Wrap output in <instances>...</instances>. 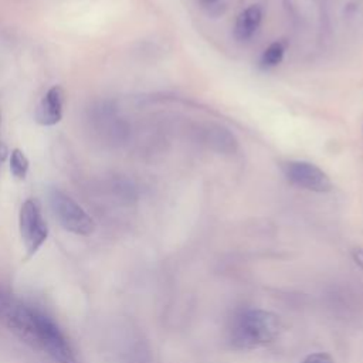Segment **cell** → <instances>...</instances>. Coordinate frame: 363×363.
<instances>
[{
  "label": "cell",
  "instance_id": "cell-13",
  "mask_svg": "<svg viewBox=\"0 0 363 363\" xmlns=\"http://www.w3.org/2000/svg\"><path fill=\"white\" fill-rule=\"evenodd\" d=\"M7 155H9L7 146H6L3 142H0V166H1V163L7 159Z\"/></svg>",
  "mask_w": 363,
  "mask_h": 363
},
{
  "label": "cell",
  "instance_id": "cell-10",
  "mask_svg": "<svg viewBox=\"0 0 363 363\" xmlns=\"http://www.w3.org/2000/svg\"><path fill=\"white\" fill-rule=\"evenodd\" d=\"M28 166H30V162H28L27 156L24 155V152L20 149H13V152L10 153L11 174L18 180H24L27 176V172H28Z\"/></svg>",
  "mask_w": 363,
  "mask_h": 363
},
{
  "label": "cell",
  "instance_id": "cell-12",
  "mask_svg": "<svg viewBox=\"0 0 363 363\" xmlns=\"http://www.w3.org/2000/svg\"><path fill=\"white\" fill-rule=\"evenodd\" d=\"M352 258L354 261V264L363 271V248L357 247L352 250Z\"/></svg>",
  "mask_w": 363,
  "mask_h": 363
},
{
  "label": "cell",
  "instance_id": "cell-6",
  "mask_svg": "<svg viewBox=\"0 0 363 363\" xmlns=\"http://www.w3.org/2000/svg\"><path fill=\"white\" fill-rule=\"evenodd\" d=\"M64 102H65L64 89L58 85L51 86L35 108V112H34L35 122L43 126L57 125L62 118Z\"/></svg>",
  "mask_w": 363,
  "mask_h": 363
},
{
  "label": "cell",
  "instance_id": "cell-1",
  "mask_svg": "<svg viewBox=\"0 0 363 363\" xmlns=\"http://www.w3.org/2000/svg\"><path fill=\"white\" fill-rule=\"evenodd\" d=\"M0 325L57 363H75L68 339L43 312L0 288Z\"/></svg>",
  "mask_w": 363,
  "mask_h": 363
},
{
  "label": "cell",
  "instance_id": "cell-11",
  "mask_svg": "<svg viewBox=\"0 0 363 363\" xmlns=\"http://www.w3.org/2000/svg\"><path fill=\"white\" fill-rule=\"evenodd\" d=\"M302 363H335V360L332 359L330 354L318 352V353H311V354H308V356L302 360Z\"/></svg>",
  "mask_w": 363,
  "mask_h": 363
},
{
  "label": "cell",
  "instance_id": "cell-8",
  "mask_svg": "<svg viewBox=\"0 0 363 363\" xmlns=\"http://www.w3.org/2000/svg\"><path fill=\"white\" fill-rule=\"evenodd\" d=\"M204 142L217 153L230 155L237 150L238 142L234 133L221 125H208L204 129Z\"/></svg>",
  "mask_w": 363,
  "mask_h": 363
},
{
  "label": "cell",
  "instance_id": "cell-9",
  "mask_svg": "<svg viewBox=\"0 0 363 363\" xmlns=\"http://www.w3.org/2000/svg\"><path fill=\"white\" fill-rule=\"evenodd\" d=\"M286 51V41L284 40H278L271 43L261 54L259 58V67L264 69H269L277 67L278 64H281V61L284 60Z\"/></svg>",
  "mask_w": 363,
  "mask_h": 363
},
{
  "label": "cell",
  "instance_id": "cell-4",
  "mask_svg": "<svg viewBox=\"0 0 363 363\" xmlns=\"http://www.w3.org/2000/svg\"><path fill=\"white\" fill-rule=\"evenodd\" d=\"M18 230L26 248V257H34L48 237V224L37 200L28 199L21 204L18 213Z\"/></svg>",
  "mask_w": 363,
  "mask_h": 363
},
{
  "label": "cell",
  "instance_id": "cell-5",
  "mask_svg": "<svg viewBox=\"0 0 363 363\" xmlns=\"http://www.w3.org/2000/svg\"><path fill=\"white\" fill-rule=\"evenodd\" d=\"M282 173L296 187L325 193L332 189L329 176L316 164L306 160H289L282 164Z\"/></svg>",
  "mask_w": 363,
  "mask_h": 363
},
{
  "label": "cell",
  "instance_id": "cell-14",
  "mask_svg": "<svg viewBox=\"0 0 363 363\" xmlns=\"http://www.w3.org/2000/svg\"><path fill=\"white\" fill-rule=\"evenodd\" d=\"M204 1H207V3H213V1H216V0H204Z\"/></svg>",
  "mask_w": 363,
  "mask_h": 363
},
{
  "label": "cell",
  "instance_id": "cell-7",
  "mask_svg": "<svg viewBox=\"0 0 363 363\" xmlns=\"http://www.w3.org/2000/svg\"><path fill=\"white\" fill-rule=\"evenodd\" d=\"M261 21H262V9L258 4L248 6L237 16V20L234 24L235 38L238 41L250 40L259 28Z\"/></svg>",
  "mask_w": 363,
  "mask_h": 363
},
{
  "label": "cell",
  "instance_id": "cell-3",
  "mask_svg": "<svg viewBox=\"0 0 363 363\" xmlns=\"http://www.w3.org/2000/svg\"><path fill=\"white\" fill-rule=\"evenodd\" d=\"M50 206L64 230L77 235H91L95 230L92 217L68 194L58 189L50 191Z\"/></svg>",
  "mask_w": 363,
  "mask_h": 363
},
{
  "label": "cell",
  "instance_id": "cell-2",
  "mask_svg": "<svg viewBox=\"0 0 363 363\" xmlns=\"http://www.w3.org/2000/svg\"><path fill=\"white\" fill-rule=\"evenodd\" d=\"M277 315L262 309L235 313L228 326V342L234 349H254L272 342L279 332Z\"/></svg>",
  "mask_w": 363,
  "mask_h": 363
}]
</instances>
